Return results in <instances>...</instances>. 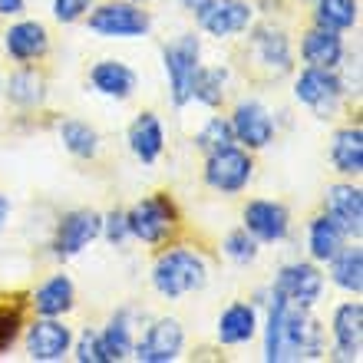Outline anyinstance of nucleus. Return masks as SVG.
<instances>
[{
	"label": "nucleus",
	"instance_id": "a211bd4d",
	"mask_svg": "<svg viewBox=\"0 0 363 363\" xmlns=\"http://www.w3.org/2000/svg\"><path fill=\"white\" fill-rule=\"evenodd\" d=\"M129 143H133V152L143 159V162H152L162 152V125L152 113H143L129 129Z\"/></svg>",
	"mask_w": 363,
	"mask_h": 363
},
{
	"label": "nucleus",
	"instance_id": "9b49d317",
	"mask_svg": "<svg viewBox=\"0 0 363 363\" xmlns=\"http://www.w3.org/2000/svg\"><path fill=\"white\" fill-rule=\"evenodd\" d=\"M327 218L334 221L344 235H360V221H363V199L360 189H350V185H337L327 195Z\"/></svg>",
	"mask_w": 363,
	"mask_h": 363
},
{
	"label": "nucleus",
	"instance_id": "ea45409f",
	"mask_svg": "<svg viewBox=\"0 0 363 363\" xmlns=\"http://www.w3.org/2000/svg\"><path fill=\"white\" fill-rule=\"evenodd\" d=\"M7 199H4V195H0V228H4V221H7Z\"/></svg>",
	"mask_w": 363,
	"mask_h": 363
},
{
	"label": "nucleus",
	"instance_id": "cd10ccee",
	"mask_svg": "<svg viewBox=\"0 0 363 363\" xmlns=\"http://www.w3.org/2000/svg\"><path fill=\"white\" fill-rule=\"evenodd\" d=\"M191 96H199L201 103L218 106L221 96H225V69H195V79H191Z\"/></svg>",
	"mask_w": 363,
	"mask_h": 363
},
{
	"label": "nucleus",
	"instance_id": "4be33fe9",
	"mask_svg": "<svg viewBox=\"0 0 363 363\" xmlns=\"http://www.w3.org/2000/svg\"><path fill=\"white\" fill-rule=\"evenodd\" d=\"M255 334V311L248 304H235L225 311V317L218 320V337L221 344H245Z\"/></svg>",
	"mask_w": 363,
	"mask_h": 363
},
{
	"label": "nucleus",
	"instance_id": "f3484780",
	"mask_svg": "<svg viewBox=\"0 0 363 363\" xmlns=\"http://www.w3.org/2000/svg\"><path fill=\"white\" fill-rule=\"evenodd\" d=\"M340 53H344V47H340L337 30L317 27L314 33H307V40H304V60L311 63V67H320V69L337 67V63H340Z\"/></svg>",
	"mask_w": 363,
	"mask_h": 363
},
{
	"label": "nucleus",
	"instance_id": "7c9ffc66",
	"mask_svg": "<svg viewBox=\"0 0 363 363\" xmlns=\"http://www.w3.org/2000/svg\"><path fill=\"white\" fill-rule=\"evenodd\" d=\"M235 143V133H231V123H221V119H211L205 129L199 133V149L205 152H221V149H228Z\"/></svg>",
	"mask_w": 363,
	"mask_h": 363
},
{
	"label": "nucleus",
	"instance_id": "473e14b6",
	"mask_svg": "<svg viewBox=\"0 0 363 363\" xmlns=\"http://www.w3.org/2000/svg\"><path fill=\"white\" fill-rule=\"evenodd\" d=\"M77 360H79V363H106L103 344H99V334H86L83 340H79Z\"/></svg>",
	"mask_w": 363,
	"mask_h": 363
},
{
	"label": "nucleus",
	"instance_id": "1a4fd4ad",
	"mask_svg": "<svg viewBox=\"0 0 363 363\" xmlns=\"http://www.w3.org/2000/svg\"><path fill=\"white\" fill-rule=\"evenodd\" d=\"M297 99L307 106H314L317 113H330L337 106V99H340V83H337V77L330 69L311 67L297 79Z\"/></svg>",
	"mask_w": 363,
	"mask_h": 363
},
{
	"label": "nucleus",
	"instance_id": "58836bf2",
	"mask_svg": "<svg viewBox=\"0 0 363 363\" xmlns=\"http://www.w3.org/2000/svg\"><path fill=\"white\" fill-rule=\"evenodd\" d=\"M182 4H185V7H189V10H195V13H199V10H205V7H208V0H182Z\"/></svg>",
	"mask_w": 363,
	"mask_h": 363
},
{
	"label": "nucleus",
	"instance_id": "423d86ee",
	"mask_svg": "<svg viewBox=\"0 0 363 363\" xmlns=\"http://www.w3.org/2000/svg\"><path fill=\"white\" fill-rule=\"evenodd\" d=\"M125 221H129V231H133V235H139V238L149 241V245H159V241L169 235V228H172V205L165 199H145L135 205L133 215Z\"/></svg>",
	"mask_w": 363,
	"mask_h": 363
},
{
	"label": "nucleus",
	"instance_id": "4468645a",
	"mask_svg": "<svg viewBox=\"0 0 363 363\" xmlns=\"http://www.w3.org/2000/svg\"><path fill=\"white\" fill-rule=\"evenodd\" d=\"M99 231H103L99 215H93V211H73V215L63 218V225H60L57 251L60 255H77V251L86 248Z\"/></svg>",
	"mask_w": 363,
	"mask_h": 363
},
{
	"label": "nucleus",
	"instance_id": "bb28decb",
	"mask_svg": "<svg viewBox=\"0 0 363 363\" xmlns=\"http://www.w3.org/2000/svg\"><path fill=\"white\" fill-rule=\"evenodd\" d=\"M340 235H344V231L337 228L330 218H317L314 225H311V251H314V258L317 261L334 258L337 251H340Z\"/></svg>",
	"mask_w": 363,
	"mask_h": 363
},
{
	"label": "nucleus",
	"instance_id": "ddd939ff",
	"mask_svg": "<svg viewBox=\"0 0 363 363\" xmlns=\"http://www.w3.org/2000/svg\"><path fill=\"white\" fill-rule=\"evenodd\" d=\"M27 350L33 360H60V357L69 350V330L57 320H37L30 327V337H27Z\"/></svg>",
	"mask_w": 363,
	"mask_h": 363
},
{
	"label": "nucleus",
	"instance_id": "e433bc0d",
	"mask_svg": "<svg viewBox=\"0 0 363 363\" xmlns=\"http://www.w3.org/2000/svg\"><path fill=\"white\" fill-rule=\"evenodd\" d=\"M106 235H109V241H123L125 235H129V221H125V215L113 211L109 221H106Z\"/></svg>",
	"mask_w": 363,
	"mask_h": 363
},
{
	"label": "nucleus",
	"instance_id": "5701e85b",
	"mask_svg": "<svg viewBox=\"0 0 363 363\" xmlns=\"http://www.w3.org/2000/svg\"><path fill=\"white\" fill-rule=\"evenodd\" d=\"M37 311L47 317H57L63 314V311H69V304H73V284H69V277H53V281H47V284L37 291Z\"/></svg>",
	"mask_w": 363,
	"mask_h": 363
},
{
	"label": "nucleus",
	"instance_id": "dca6fc26",
	"mask_svg": "<svg viewBox=\"0 0 363 363\" xmlns=\"http://www.w3.org/2000/svg\"><path fill=\"white\" fill-rule=\"evenodd\" d=\"M334 334H337V357L340 360H357L360 357V337H363V307L360 304H347L337 311Z\"/></svg>",
	"mask_w": 363,
	"mask_h": 363
},
{
	"label": "nucleus",
	"instance_id": "a878e982",
	"mask_svg": "<svg viewBox=\"0 0 363 363\" xmlns=\"http://www.w3.org/2000/svg\"><path fill=\"white\" fill-rule=\"evenodd\" d=\"M334 281L347 291H360L363 287V255L360 248H347L334 255Z\"/></svg>",
	"mask_w": 363,
	"mask_h": 363
},
{
	"label": "nucleus",
	"instance_id": "0eeeda50",
	"mask_svg": "<svg viewBox=\"0 0 363 363\" xmlns=\"http://www.w3.org/2000/svg\"><path fill=\"white\" fill-rule=\"evenodd\" d=\"M199 20L211 37H231L251 23V7L245 0H208V7L199 10Z\"/></svg>",
	"mask_w": 363,
	"mask_h": 363
},
{
	"label": "nucleus",
	"instance_id": "412c9836",
	"mask_svg": "<svg viewBox=\"0 0 363 363\" xmlns=\"http://www.w3.org/2000/svg\"><path fill=\"white\" fill-rule=\"evenodd\" d=\"M330 155H334V165L340 172H360L363 169V135L360 129H344V133L334 135V145H330Z\"/></svg>",
	"mask_w": 363,
	"mask_h": 363
},
{
	"label": "nucleus",
	"instance_id": "aec40b11",
	"mask_svg": "<svg viewBox=\"0 0 363 363\" xmlns=\"http://www.w3.org/2000/svg\"><path fill=\"white\" fill-rule=\"evenodd\" d=\"M93 83H96L99 93L125 99V96L133 93V86H135V77H133V69H125L123 63L106 60V63H96L93 67Z\"/></svg>",
	"mask_w": 363,
	"mask_h": 363
},
{
	"label": "nucleus",
	"instance_id": "393cba45",
	"mask_svg": "<svg viewBox=\"0 0 363 363\" xmlns=\"http://www.w3.org/2000/svg\"><path fill=\"white\" fill-rule=\"evenodd\" d=\"M255 50H258V57L268 63V67H277V73H284L291 67V53H287V40L284 33H277V30H261L258 37H255Z\"/></svg>",
	"mask_w": 363,
	"mask_h": 363
},
{
	"label": "nucleus",
	"instance_id": "4c0bfd02",
	"mask_svg": "<svg viewBox=\"0 0 363 363\" xmlns=\"http://www.w3.org/2000/svg\"><path fill=\"white\" fill-rule=\"evenodd\" d=\"M23 0H0V13H20Z\"/></svg>",
	"mask_w": 363,
	"mask_h": 363
},
{
	"label": "nucleus",
	"instance_id": "39448f33",
	"mask_svg": "<svg viewBox=\"0 0 363 363\" xmlns=\"http://www.w3.org/2000/svg\"><path fill=\"white\" fill-rule=\"evenodd\" d=\"M205 179H208L211 189L218 191H238L251 179V159L245 152H238V149H231V145L221 149V152H211Z\"/></svg>",
	"mask_w": 363,
	"mask_h": 363
},
{
	"label": "nucleus",
	"instance_id": "9d476101",
	"mask_svg": "<svg viewBox=\"0 0 363 363\" xmlns=\"http://www.w3.org/2000/svg\"><path fill=\"white\" fill-rule=\"evenodd\" d=\"M182 350V327L175 320H159V324L149 327V334L139 347H135V357L143 363H169L175 360Z\"/></svg>",
	"mask_w": 363,
	"mask_h": 363
},
{
	"label": "nucleus",
	"instance_id": "6e6552de",
	"mask_svg": "<svg viewBox=\"0 0 363 363\" xmlns=\"http://www.w3.org/2000/svg\"><path fill=\"white\" fill-rule=\"evenodd\" d=\"M320 287H324V277L317 274V268L311 264H287L281 274H277V287L274 294H281L291 304L311 307L320 297Z\"/></svg>",
	"mask_w": 363,
	"mask_h": 363
},
{
	"label": "nucleus",
	"instance_id": "6ab92c4d",
	"mask_svg": "<svg viewBox=\"0 0 363 363\" xmlns=\"http://www.w3.org/2000/svg\"><path fill=\"white\" fill-rule=\"evenodd\" d=\"M7 50L17 60H37L40 53H47V33L40 23H17L7 33Z\"/></svg>",
	"mask_w": 363,
	"mask_h": 363
},
{
	"label": "nucleus",
	"instance_id": "2f4dec72",
	"mask_svg": "<svg viewBox=\"0 0 363 363\" xmlns=\"http://www.w3.org/2000/svg\"><path fill=\"white\" fill-rule=\"evenodd\" d=\"M10 99L13 103H37L40 99V79L33 73H17V77H10Z\"/></svg>",
	"mask_w": 363,
	"mask_h": 363
},
{
	"label": "nucleus",
	"instance_id": "c9c22d12",
	"mask_svg": "<svg viewBox=\"0 0 363 363\" xmlns=\"http://www.w3.org/2000/svg\"><path fill=\"white\" fill-rule=\"evenodd\" d=\"M89 4H93V0H57V4H53V13H57V20L69 23V20L83 17V10H86Z\"/></svg>",
	"mask_w": 363,
	"mask_h": 363
},
{
	"label": "nucleus",
	"instance_id": "f704fd0d",
	"mask_svg": "<svg viewBox=\"0 0 363 363\" xmlns=\"http://www.w3.org/2000/svg\"><path fill=\"white\" fill-rule=\"evenodd\" d=\"M20 330V314L17 311H0V350H7L17 340Z\"/></svg>",
	"mask_w": 363,
	"mask_h": 363
},
{
	"label": "nucleus",
	"instance_id": "b1692460",
	"mask_svg": "<svg viewBox=\"0 0 363 363\" xmlns=\"http://www.w3.org/2000/svg\"><path fill=\"white\" fill-rule=\"evenodd\" d=\"M357 20L354 0H317V27L324 30H347Z\"/></svg>",
	"mask_w": 363,
	"mask_h": 363
},
{
	"label": "nucleus",
	"instance_id": "2eb2a0df",
	"mask_svg": "<svg viewBox=\"0 0 363 363\" xmlns=\"http://www.w3.org/2000/svg\"><path fill=\"white\" fill-rule=\"evenodd\" d=\"M245 221L251 235L261 241H277L287 235V211L274 201H251L245 208Z\"/></svg>",
	"mask_w": 363,
	"mask_h": 363
},
{
	"label": "nucleus",
	"instance_id": "c756f323",
	"mask_svg": "<svg viewBox=\"0 0 363 363\" xmlns=\"http://www.w3.org/2000/svg\"><path fill=\"white\" fill-rule=\"evenodd\" d=\"M60 135L73 155H93L96 152V133L83 123H63L60 125Z\"/></svg>",
	"mask_w": 363,
	"mask_h": 363
},
{
	"label": "nucleus",
	"instance_id": "f03ea898",
	"mask_svg": "<svg viewBox=\"0 0 363 363\" xmlns=\"http://www.w3.org/2000/svg\"><path fill=\"white\" fill-rule=\"evenodd\" d=\"M155 287L162 291L165 297H182L189 294V291H199L205 284V261L199 255H191V251H169L159 258L155 264Z\"/></svg>",
	"mask_w": 363,
	"mask_h": 363
},
{
	"label": "nucleus",
	"instance_id": "72a5a7b5",
	"mask_svg": "<svg viewBox=\"0 0 363 363\" xmlns=\"http://www.w3.org/2000/svg\"><path fill=\"white\" fill-rule=\"evenodd\" d=\"M228 255L235 261H251L255 258V241L248 238V231H235V235H228Z\"/></svg>",
	"mask_w": 363,
	"mask_h": 363
},
{
	"label": "nucleus",
	"instance_id": "7ed1b4c3",
	"mask_svg": "<svg viewBox=\"0 0 363 363\" xmlns=\"http://www.w3.org/2000/svg\"><path fill=\"white\" fill-rule=\"evenodd\" d=\"M165 69H169V79H172V99L179 106H185L191 99V79H195V69H199V40H175L172 47L165 50Z\"/></svg>",
	"mask_w": 363,
	"mask_h": 363
},
{
	"label": "nucleus",
	"instance_id": "f8f14e48",
	"mask_svg": "<svg viewBox=\"0 0 363 363\" xmlns=\"http://www.w3.org/2000/svg\"><path fill=\"white\" fill-rule=\"evenodd\" d=\"M231 133L238 135L241 143H248V145H255V149H261V145L271 143V135H274V123H271V116H268V109H264V106L241 103L238 109H235Z\"/></svg>",
	"mask_w": 363,
	"mask_h": 363
},
{
	"label": "nucleus",
	"instance_id": "f257e3e1",
	"mask_svg": "<svg viewBox=\"0 0 363 363\" xmlns=\"http://www.w3.org/2000/svg\"><path fill=\"white\" fill-rule=\"evenodd\" d=\"M320 354H324V334H320L317 320L307 317V307L291 304L281 294H274L264 357L271 363H281V360H314Z\"/></svg>",
	"mask_w": 363,
	"mask_h": 363
},
{
	"label": "nucleus",
	"instance_id": "c85d7f7f",
	"mask_svg": "<svg viewBox=\"0 0 363 363\" xmlns=\"http://www.w3.org/2000/svg\"><path fill=\"white\" fill-rule=\"evenodd\" d=\"M99 344H103L106 360H123V357L133 350V337H129V324H125L123 314L106 327V334L99 337Z\"/></svg>",
	"mask_w": 363,
	"mask_h": 363
},
{
	"label": "nucleus",
	"instance_id": "20e7f679",
	"mask_svg": "<svg viewBox=\"0 0 363 363\" xmlns=\"http://www.w3.org/2000/svg\"><path fill=\"white\" fill-rule=\"evenodd\" d=\"M89 30L103 37H143L149 30V17L129 4H106L89 17Z\"/></svg>",
	"mask_w": 363,
	"mask_h": 363
}]
</instances>
